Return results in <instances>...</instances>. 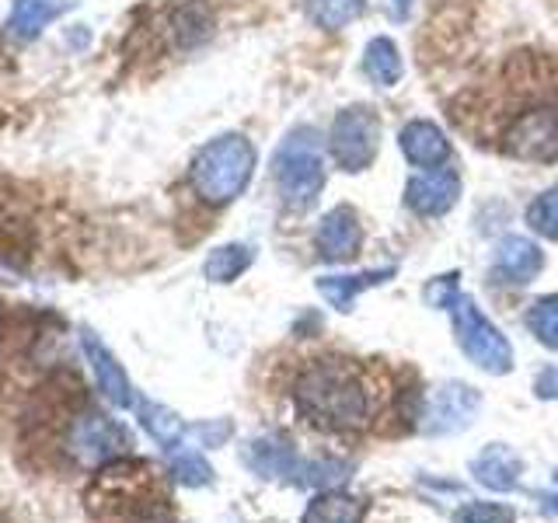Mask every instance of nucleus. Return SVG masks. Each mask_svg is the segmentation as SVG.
<instances>
[{"instance_id": "6ab92c4d", "label": "nucleus", "mask_w": 558, "mask_h": 523, "mask_svg": "<svg viewBox=\"0 0 558 523\" xmlns=\"http://www.w3.org/2000/svg\"><path fill=\"white\" fill-rule=\"evenodd\" d=\"M144 523H171V520H144Z\"/></svg>"}, {"instance_id": "f3484780", "label": "nucleus", "mask_w": 558, "mask_h": 523, "mask_svg": "<svg viewBox=\"0 0 558 523\" xmlns=\"http://www.w3.org/2000/svg\"><path fill=\"white\" fill-rule=\"evenodd\" d=\"M534 325L541 336H548L551 342H558V301H548L534 311Z\"/></svg>"}, {"instance_id": "4468645a", "label": "nucleus", "mask_w": 558, "mask_h": 523, "mask_svg": "<svg viewBox=\"0 0 558 523\" xmlns=\"http://www.w3.org/2000/svg\"><path fill=\"white\" fill-rule=\"evenodd\" d=\"M252 262V252L244 248V244H227V248H217L206 262V276L214 279V283H227V279H234L238 272H244V266Z\"/></svg>"}, {"instance_id": "7ed1b4c3", "label": "nucleus", "mask_w": 558, "mask_h": 523, "mask_svg": "<svg viewBox=\"0 0 558 523\" xmlns=\"http://www.w3.org/2000/svg\"><path fill=\"white\" fill-rule=\"evenodd\" d=\"M499 150L534 165L558 161V98H523L499 130Z\"/></svg>"}, {"instance_id": "9d476101", "label": "nucleus", "mask_w": 558, "mask_h": 523, "mask_svg": "<svg viewBox=\"0 0 558 523\" xmlns=\"http://www.w3.org/2000/svg\"><path fill=\"white\" fill-rule=\"evenodd\" d=\"M318 248L325 258H353L360 248V220L349 206H336L318 227Z\"/></svg>"}, {"instance_id": "ddd939ff", "label": "nucleus", "mask_w": 558, "mask_h": 523, "mask_svg": "<svg viewBox=\"0 0 558 523\" xmlns=\"http://www.w3.org/2000/svg\"><path fill=\"white\" fill-rule=\"evenodd\" d=\"M363 4L366 0H307V14L314 17V25L318 28L339 32L363 11Z\"/></svg>"}, {"instance_id": "9b49d317", "label": "nucleus", "mask_w": 558, "mask_h": 523, "mask_svg": "<svg viewBox=\"0 0 558 523\" xmlns=\"http://www.w3.org/2000/svg\"><path fill=\"white\" fill-rule=\"evenodd\" d=\"M81 345H84L87 366H92V374L98 380V388L105 391V398L116 401V405H126V401H130V384H126V374H122V366L116 363V356L92 336V331H84Z\"/></svg>"}, {"instance_id": "f8f14e48", "label": "nucleus", "mask_w": 558, "mask_h": 523, "mask_svg": "<svg viewBox=\"0 0 558 523\" xmlns=\"http://www.w3.org/2000/svg\"><path fill=\"white\" fill-rule=\"evenodd\" d=\"M363 70H366V74H371V81L380 84V87L398 84V77H401V52H398V46L388 39V35H377V39L366 42Z\"/></svg>"}, {"instance_id": "f257e3e1", "label": "nucleus", "mask_w": 558, "mask_h": 523, "mask_svg": "<svg viewBox=\"0 0 558 523\" xmlns=\"http://www.w3.org/2000/svg\"><path fill=\"white\" fill-rule=\"evenodd\" d=\"M293 409L318 433H366L391 409V380L377 366L345 356H318L293 377Z\"/></svg>"}, {"instance_id": "2eb2a0df", "label": "nucleus", "mask_w": 558, "mask_h": 523, "mask_svg": "<svg viewBox=\"0 0 558 523\" xmlns=\"http://www.w3.org/2000/svg\"><path fill=\"white\" fill-rule=\"evenodd\" d=\"M527 223L545 238L558 241V185L548 188V192H541V196L527 206Z\"/></svg>"}, {"instance_id": "0eeeda50", "label": "nucleus", "mask_w": 558, "mask_h": 523, "mask_svg": "<svg viewBox=\"0 0 558 523\" xmlns=\"http://www.w3.org/2000/svg\"><path fill=\"white\" fill-rule=\"evenodd\" d=\"M461 196V179L453 168H429L418 171L405 185V203L409 209H415L418 217H440L447 209L458 203Z\"/></svg>"}, {"instance_id": "20e7f679", "label": "nucleus", "mask_w": 558, "mask_h": 523, "mask_svg": "<svg viewBox=\"0 0 558 523\" xmlns=\"http://www.w3.org/2000/svg\"><path fill=\"white\" fill-rule=\"evenodd\" d=\"M272 174L287 206L304 209L318 199V192L325 185V157H322L318 133L307 126L293 130L272 157Z\"/></svg>"}, {"instance_id": "6e6552de", "label": "nucleus", "mask_w": 558, "mask_h": 523, "mask_svg": "<svg viewBox=\"0 0 558 523\" xmlns=\"http://www.w3.org/2000/svg\"><path fill=\"white\" fill-rule=\"evenodd\" d=\"M398 144H401V154L409 157V165L426 168V171L447 165V157H450V139L429 119H412L409 126L401 130Z\"/></svg>"}, {"instance_id": "423d86ee", "label": "nucleus", "mask_w": 558, "mask_h": 523, "mask_svg": "<svg viewBox=\"0 0 558 523\" xmlns=\"http://www.w3.org/2000/svg\"><path fill=\"white\" fill-rule=\"evenodd\" d=\"M126 447V436L116 423H109L101 412H81L74 426L66 433V450L74 453L81 464H105Z\"/></svg>"}, {"instance_id": "dca6fc26", "label": "nucleus", "mask_w": 558, "mask_h": 523, "mask_svg": "<svg viewBox=\"0 0 558 523\" xmlns=\"http://www.w3.org/2000/svg\"><path fill=\"white\" fill-rule=\"evenodd\" d=\"M502 266L510 269L513 276H531L537 266H541V252L534 248L531 241H523V238H510V241H502Z\"/></svg>"}, {"instance_id": "f03ea898", "label": "nucleus", "mask_w": 558, "mask_h": 523, "mask_svg": "<svg viewBox=\"0 0 558 523\" xmlns=\"http://www.w3.org/2000/svg\"><path fill=\"white\" fill-rule=\"evenodd\" d=\"M255 171V147L241 133H223L196 154L192 161V188L209 206L234 203Z\"/></svg>"}, {"instance_id": "1a4fd4ad", "label": "nucleus", "mask_w": 558, "mask_h": 523, "mask_svg": "<svg viewBox=\"0 0 558 523\" xmlns=\"http://www.w3.org/2000/svg\"><path fill=\"white\" fill-rule=\"evenodd\" d=\"M70 8H74V0H14L11 17H8V32L14 39L32 42V39H39L49 22H57V17L66 14Z\"/></svg>"}, {"instance_id": "a211bd4d", "label": "nucleus", "mask_w": 558, "mask_h": 523, "mask_svg": "<svg viewBox=\"0 0 558 523\" xmlns=\"http://www.w3.org/2000/svg\"><path fill=\"white\" fill-rule=\"evenodd\" d=\"M409 8H412V0H388V14L395 17V22H405Z\"/></svg>"}, {"instance_id": "39448f33", "label": "nucleus", "mask_w": 558, "mask_h": 523, "mask_svg": "<svg viewBox=\"0 0 558 523\" xmlns=\"http://www.w3.org/2000/svg\"><path fill=\"white\" fill-rule=\"evenodd\" d=\"M328 147L336 165L349 174H360L374 165L377 147H380V119L366 105H349L331 122Z\"/></svg>"}]
</instances>
